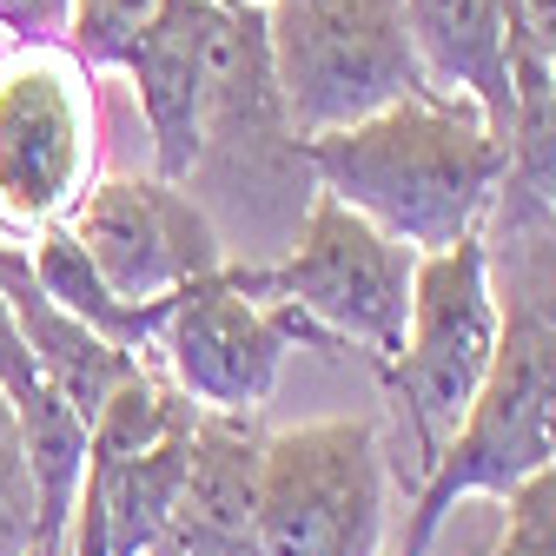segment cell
Returning <instances> with one entry per match:
<instances>
[{
    "instance_id": "obj_1",
    "label": "cell",
    "mask_w": 556,
    "mask_h": 556,
    "mask_svg": "<svg viewBox=\"0 0 556 556\" xmlns=\"http://www.w3.org/2000/svg\"><path fill=\"white\" fill-rule=\"evenodd\" d=\"M477 245L497 292V352L457 438L417 483L404 556H431L457 504H504L556 464V199L510 166Z\"/></svg>"
},
{
    "instance_id": "obj_2",
    "label": "cell",
    "mask_w": 556,
    "mask_h": 556,
    "mask_svg": "<svg viewBox=\"0 0 556 556\" xmlns=\"http://www.w3.org/2000/svg\"><path fill=\"white\" fill-rule=\"evenodd\" d=\"M199 60H205V106H199V153L186 166V192L205 205L232 265H271L292 245L305 205L318 199L305 132L278 100L265 21L258 8H199Z\"/></svg>"
},
{
    "instance_id": "obj_3",
    "label": "cell",
    "mask_w": 556,
    "mask_h": 556,
    "mask_svg": "<svg viewBox=\"0 0 556 556\" xmlns=\"http://www.w3.org/2000/svg\"><path fill=\"white\" fill-rule=\"evenodd\" d=\"M305 153L318 192L365 213L410 252H444L457 239H477L510 173V147L483 126V113L444 93H417L338 132H312Z\"/></svg>"
},
{
    "instance_id": "obj_4",
    "label": "cell",
    "mask_w": 556,
    "mask_h": 556,
    "mask_svg": "<svg viewBox=\"0 0 556 556\" xmlns=\"http://www.w3.org/2000/svg\"><path fill=\"white\" fill-rule=\"evenodd\" d=\"M239 278L258 299L292 305L318 352H365L371 365H384L410 318L417 252L378 232L365 213L338 205L331 192H318L292 245L271 265H239Z\"/></svg>"
},
{
    "instance_id": "obj_5",
    "label": "cell",
    "mask_w": 556,
    "mask_h": 556,
    "mask_svg": "<svg viewBox=\"0 0 556 556\" xmlns=\"http://www.w3.org/2000/svg\"><path fill=\"white\" fill-rule=\"evenodd\" d=\"M258 21L278 100L305 139L431 93L404 0H265Z\"/></svg>"
},
{
    "instance_id": "obj_6",
    "label": "cell",
    "mask_w": 556,
    "mask_h": 556,
    "mask_svg": "<svg viewBox=\"0 0 556 556\" xmlns=\"http://www.w3.org/2000/svg\"><path fill=\"white\" fill-rule=\"evenodd\" d=\"M391 451L378 417H312L265 431L258 556H384Z\"/></svg>"
},
{
    "instance_id": "obj_7",
    "label": "cell",
    "mask_w": 556,
    "mask_h": 556,
    "mask_svg": "<svg viewBox=\"0 0 556 556\" xmlns=\"http://www.w3.org/2000/svg\"><path fill=\"white\" fill-rule=\"evenodd\" d=\"M199 404L153 365H139L87 425V470L60 556H147L179 504Z\"/></svg>"
},
{
    "instance_id": "obj_8",
    "label": "cell",
    "mask_w": 556,
    "mask_h": 556,
    "mask_svg": "<svg viewBox=\"0 0 556 556\" xmlns=\"http://www.w3.org/2000/svg\"><path fill=\"white\" fill-rule=\"evenodd\" d=\"M491 352H497V292L483 271V245L457 239L444 252H417L404 338L378 365L391 417L404 425V444L417 457V483L457 438L483 371H491Z\"/></svg>"
},
{
    "instance_id": "obj_9",
    "label": "cell",
    "mask_w": 556,
    "mask_h": 556,
    "mask_svg": "<svg viewBox=\"0 0 556 556\" xmlns=\"http://www.w3.org/2000/svg\"><path fill=\"white\" fill-rule=\"evenodd\" d=\"M100 179L93 66L66 47L0 53V232L34 239Z\"/></svg>"
},
{
    "instance_id": "obj_10",
    "label": "cell",
    "mask_w": 556,
    "mask_h": 556,
    "mask_svg": "<svg viewBox=\"0 0 556 556\" xmlns=\"http://www.w3.org/2000/svg\"><path fill=\"white\" fill-rule=\"evenodd\" d=\"M292 344H312L305 318L278 299H258L239 278V265H219L173 292L153 352L199 410L258 417L278 391Z\"/></svg>"
},
{
    "instance_id": "obj_11",
    "label": "cell",
    "mask_w": 556,
    "mask_h": 556,
    "mask_svg": "<svg viewBox=\"0 0 556 556\" xmlns=\"http://www.w3.org/2000/svg\"><path fill=\"white\" fill-rule=\"evenodd\" d=\"M74 239L87 245L93 271L132 305H166L179 286L232 265L205 205L160 173H113L80 192V205L66 213Z\"/></svg>"
},
{
    "instance_id": "obj_12",
    "label": "cell",
    "mask_w": 556,
    "mask_h": 556,
    "mask_svg": "<svg viewBox=\"0 0 556 556\" xmlns=\"http://www.w3.org/2000/svg\"><path fill=\"white\" fill-rule=\"evenodd\" d=\"M258 417L199 410L179 504L147 556H258Z\"/></svg>"
},
{
    "instance_id": "obj_13",
    "label": "cell",
    "mask_w": 556,
    "mask_h": 556,
    "mask_svg": "<svg viewBox=\"0 0 556 556\" xmlns=\"http://www.w3.org/2000/svg\"><path fill=\"white\" fill-rule=\"evenodd\" d=\"M0 299H8V318L27 344V358L40 365V378L66 397V410H74L80 425H93L100 404L147 365L139 352L113 344L106 331H93L87 318H74L53 292H40V278H34L21 245H0Z\"/></svg>"
},
{
    "instance_id": "obj_14",
    "label": "cell",
    "mask_w": 556,
    "mask_h": 556,
    "mask_svg": "<svg viewBox=\"0 0 556 556\" xmlns=\"http://www.w3.org/2000/svg\"><path fill=\"white\" fill-rule=\"evenodd\" d=\"M199 8L205 0H173L166 21L126 53L119 74L132 80L139 119H147V153L160 179H186L199 153V106H205V60H199Z\"/></svg>"
},
{
    "instance_id": "obj_15",
    "label": "cell",
    "mask_w": 556,
    "mask_h": 556,
    "mask_svg": "<svg viewBox=\"0 0 556 556\" xmlns=\"http://www.w3.org/2000/svg\"><path fill=\"white\" fill-rule=\"evenodd\" d=\"M27 265H34V278H40V292H53L74 318H87L93 331H106L113 344H126V352H139L147 358L153 344H160V325H166V305H132V299H119L106 278L93 271V258H87V245L74 239V226L66 219H53V226H40L34 239H27Z\"/></svg>"
},
{
    "instance_id": "obj_16",
    "label": "cell",
    "mask_w": 556,
    "mask_h": 556,
    "mask_svg": "<svg viewBox=\"0 0 556 556\" xmlns=\"http://www.w3.org/2000/svg\"><path fill=\"white\" fill-rule=\"evenodd\" d=\"M173 0H74V21H66V53L93 74H119L126 53L166 21Z\"/></svg>"
},
{
    "instance_id": "obj_17",
    "label": "cell",
    "mask_w": 556,
    "mask_h": 556,
    "mask_svg": "<svg viewBox=\"0 0 556 556\" xmlns=\"http://www.w3.org/2000/svg\"><path fill=\"white\" fill-rule=\"evenodd\" d=\"M0 556H40V477L8 397H0Z\"/></svg>"
},
{
    "instance_id": "obj_18",
    "label": "cell",
    "mask_w": 556,
    "mask_h": 556,
    "mask_svg": "<svg viewBox=\"0 0 556 556\" xmlns=\"http://www.w3.org/2000/svg\"><path fill=\"white\" fill-rule=\"evenodd\" d=\"M483 556H556V464L504 497V530Z\"/></svg>"
},
{
    "instance_id": "obj_19",
    "label": "cell",
    "mask_w": 556,
    "mask_h": 556,
    "mask_svg": "<svg viewBox=\"0 0 556 556\" xmlns=\"http://www.w3.org/2000/svg\"><path fill=\"white\" fill-rule=\"evenodd\" d=\"M74 0H0V53L8 47H66Z\"/></svg>"
},
{
    "instance_id": "obj_20",
    "label": "cell",
    "mask_w": 556,
    "mask_h": 556,
    "mask_svg": "<svg viewBox=\"0 0 556 556\" xmlns=\"http://www.w3.org/2000/svg\"><path fill=\"white\" fill-rule=\"evenodd\" d=\"M219 8H265V0H219Z\"/></svg>"
},
{
    "instance_id": "obj_21",
    "label": "cell",
    "mask_w": 556,
    "mask_h": 556,
    "mask_svg": "<svg viewBox=\"0 0 556 556\" xmlns=\"http://www.w3.org/2000/svg\"><path fill=\"white\" fill-rule=\"evenodd\" d=\"M549 199H556V192H549Z\"/></svg>"
}]
</instances>
